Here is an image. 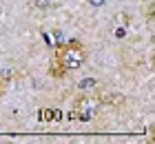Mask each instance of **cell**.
Wrapping results in <instances>:
<instances>
[{"instance_id": "1", "label": "cell", "mask_w": 155, "mask_h": 144, "mask_svg": "<svg viewBox=\"0 0 155 144\" xmlns=\"http://www.w3.org/2000/svg\"><path fill=\"white\" fill-rule=\"evenodd\" d=\"M84 58H87L84 51L80 47H75V45H69V47H64V49H60V51H58V62L64 69H78V67H82Z\"/></svg>"}, {"instance_id": "5", "label": "cell", "mask_w": 155, "mask_h": 144, "mask_svg": "<svg viewBox=\"0 0 155 144\" xmlns=\"http://www.w3.org/2000/svg\"><path fill=\"white\" fill-rule=\"evenodd\" d=\"M36 7H38V9H47V7H49V0H36Z\"/></svg>"}, {"instance_id": "6", "label": "cell", "mask_w": 155, "mask_h": 144, "mask_svg": "<svg viewBox=\"0 0 155 144\" xmlns=\"http://www.w3.org/2000/svg\"><path fill=\"white\" fill-rule=\"evenodd\" d=\"M115 35H117V38H124V35H126V29H124V27H117V29H115Z\"/></svg>"}, {"instance_id": "3", "label": "cell", "mask_w": 155, "mask_h": 144, "mask_svg": "<svg viewBox=\"0 0 155 144\" xmlns=\"http://www.w3.org/2000/svg\"><path fill=\"white\" fill-rule=\"evenodd\" d=\"M53 118H58V113H55V111H49V109H45V111H42V120H53Z\"/></svg>"}, {"instance_id": "4", "label": "cell", "mask_w": 155, "mask_h": 144, "mask_svg": "<svg viewBox=\"0 0 155 144\" xmlns=\"http://www.w3.org/2000/svg\"><path fill=\"white\" fill-rule=\"evenodd\" d=\"M93 84H95V80H91V78H89V80H82V82L78 84V86H80V89H91Z\"/></svg>"}, {"instance_id": "2", "label": "cell", "mask_w": 155, "mask_h": 144, "mask_svg": "<svg viewBox=\"0 0 155 144\" xmlns=\"http://www.w3.org/2000/svg\"><path fill=\"white\" fill-rule=\"evenodd\" d=\"M97 109V100H78V104H75V109L69 113V120H82V122H89L91 120V115L95 113Z\"/></svg>"}, {"instance_id": "7", "label": "cell", "mask_w": 155, "mask_h": 144, "mask_svg": "<svg viewBox=\"0 0 155 144\" xmlns=\"http://www.w3.org/2000/svg\"><path fill=\"white\" fill-rule=\"evenodd\" d=\"M102 2H104V0H91V5H95V7H97V5H102Z\"/></svg>"}]
</instances>
